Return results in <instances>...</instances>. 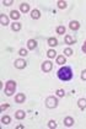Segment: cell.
<instances>
[{
	"label": "cell",
	"mask_w": 86,
	"mask_h": 129,
	"mask_svg": "<svg viewBox=\"0 0 86 129\" xmlns=\"http://www.w3.org/2000/svg\"><path fill=\"white\" fill-rule=\"evenodd\" d=\"M57 76L59 80L62 81H70L73 79V69L70 67H62L58 70Z\"/></svg>",
	"instance_id": "6da1fadb"
},
{
	"label": "cell",
	"mask_w": 86,
	"mask_h": 129,
	"mask_svg": "<svg viewBox=\"0 0 86 129\" xmlns=\"http://www.w3.org/2000/svg\"><path fill=\"white\" fill-rule=\"evenodd\" d=\"M15 90H16V81L9 80V81L6 82V85H5V90H4L5 95H6V96H12V95L15 93Z\"/></svg>",
	"instance_id": "7a4b0ae2"
},
{
	"label": "cell",
	"mask_w": 86,
	"mask_h": 129,
	"mask_svg": "<svg viewBox=\"0 0 86 129\" xmlns=\"http://www.w3.org/2000/svg\"><path fill=\"white\" fill-rule=\"evenodd\" d=\"M58 106V99L55 97V96H49V97H47V100H46V107L47 108H57Z\"/></svg>",
	"instance_id": "3957f363"
},
{
	"label": "cell",
	"mask_w": 86,
	"mask_h": 129,
	"mask_svg": "<svg viewBox=\"0 0 86 129\" xmlns=\"http://www.w3.org/2000/svg\"><path fill=\"white\" fill-rule=\"evenodd\" d=\"M41 69H42L43 73H49V71H52V69H53L52 61H43L42 65H41Z\"/></svg>",
	"instance_id": "277c9868"
},
{
	"label": "cell",
	"mask_w": 86,
	"mask_h": 129,
	"mask_svg": "<svg viewBox=\"0 0 86 129\" xmlns=\"http://www.w3.org/2000/svg\"><path fill=\"white\" fill-rule=\"evenodd\" d=\"M14 65H15L16 69H25L26 65H27V61L25 59H16L15 63H14Z\"/></svg>",
	"instance_id": "5b68a950"
},
{
	"label": "cell",
	"mask_w": 86,
	"mask_h": 129,
	"mask_svg": "<svg viewBox=\"0 0 86 129\" xmlns=\"http://www.w3.org/2000/svg\"><path fill=\"white\" fill-rule=\"evenodd\" d=\"M0 23H1V26H9V23H10L9 16L5 15V14H1L0 15Z\"/></svg>",
	"instance_id": "8992f818"
},
{
	"label": "cell",
	"mask_w": 86,
	"mask_h": 129,
	"mask_svg": "<svg viewBox=\"0 0 86 129\" xmlns=\"http://www.w3.org/2000/svg\"><path fill=\"white\" fill-rule=\"evenodd\" d=\"M69 28L73 30V31H77L79 28H80V23H79L76 20L70 21V22H69Z\"/></svg>",
	"instance_id": "52a82bcc"
},
{
	"label": "cell",
	"mask_w": 86,
	"mask_h": 129,
	"mask_svg": "<svg viewBox=\"0 0 86 129\" xmlns=\"http://www.w3.org/2000/svg\"><path fill=\"white\" fill-rule=\"evenodd\" d=\"M37 48V41L36 40H28L27 41V49L33 50Z\"/></svg>",
	"instance_id": "ba28073f"
},
{
	"label": "cell",
	"mask_w": 86,
	"mask_h": 129,
	"mask_svg": "<svg viewBox=\"0 0 86 129\" xmlns=\"http://www.w3.org/2000/svg\"><path fill=\"white\" fill-rule=\"evenodd\" d=\"M26 101V95L25 93H17L15 96V102L16 103H23Z\"/></svg>",
	"instance_id": "9c48e42d"
},
{
	"label": "cell",
	"mask_w": 86,
	"mask_h": 129,
	"mask_svg": "<svg viewBox=\"0 0 86 129\" xmlns=\"http://www.w3.org/2000/svg\"><path fill=\"white\" fill-rule=\"evenodd\" d=\"M26 117V112L25 111H22V109H19V111H16L15 112V118L21 120V119H23Z\"/></svg>",
	"instance_id": "30bf717a"
},
{
	"label": "cell",
	"mask_w": 86,
	"mask_h": 129,
	"mask_svg": "<svg viewBox=\"0 0 86 129\" xmlns=\"http://www.w3.org/2000/svg\"><path fill=\"white\" fill-rule=\"evenodd\" d=\"M30 4H27V3H22L21 5H20V11L21 12H23V14H27L30 11Z\"/></svg>",
	"instance_id": "8fae6325"
},
{
	"label": "cell",
	"mask_w": 86,
	"mask_h": 129,
	"mask_svg": "<svg viewBox=\"0 0 86 129\" xmlns=\"http://www.w3.org/2000/svg\"><path fill=\"white\" fill-rule=\"evenodd\" d=\"M10 17H11L12 20L17 21L20 17H21V16H20V11H17V10H11V12H10Z\"/></svg>",
	"instance_id": "7c38bea8"
},
{
	"label": "cell",
	"mask_w": 86,
	"mask_h": 129,
	"mask_svg": "<svg viewBox=\"0 0 86 129\" xmlns=\"http://www.w3.org/2000/svg\"><path fill=\"white\" fill-rule=\"evenodd\" d=\"M57 64L58 65H64L65 63H67V58H65V55H57Z\"/></svg>",
	"instance_id": "4fadbf2b"
},
{
	"label": "cell",
	"mask_w": 86,
	"mask_h": 129,
	"mask_svg": "<svg viewBox=\"0 0 86 129\" xmlns=\"http://www.w3.org/2000/svg\"><path fill=\"white\" fill-rule=\"evenodd\" d=\"M31 17H32L33 20H38L39 17H41V11L37 10V9L32 10L31 11Z\"/></svg>",
	"instance_id": "5bb4252c"
},
{
	"label": "cell",
	"mask_w": 86,
	"mask_h": 129,
	"mask_svg": "<svg viewBox=\"0 0 86 129\" xmlns=\"http://www.w3.org/2000/svg\"><path fill=\"white\" fill-rule=\"evenodd\" d=\"M64 42L67 43L68 46H71V44H74V43H75L76 41L74 40V38H73L71 36H69V35H67V36H65V38H64Z\"/></svg>",
	"instance_id": "9a60e30c"
},
{
	"label": "cell",
	"mask_w": 86,
	"mask_h": 129,
	"mask_svg": "<svg viewBox=\"0 0 86 129\" xmlns=\"http://www.w3.org/2000/svg\"><path fill=\"white\" fill-rule=\"evenodd\" d=\"M48 46H50V47L58 46V40L55 37H49V38H48Z\"/></svg>",
	"instance_id": "2e32d148"
},
{
	"label": "cell",
	"mask_w": 86,
	"mask_h": 129,
	"mask_svg": "<svg viewBox=\"0 0 86 129\" xmlns=\"http://www.w3.org/2000/svg\"><path fill=\"white\" fill-rule=\"evenodd\" d=\"M77 106H79V108L80 109H86V99H80L77 101Z\"/></svg>",
	"instance_id": "e0dca14e"
},
{
	"label": "cell",
	"mask_w": 86,
	"mask_h": 129,
	"mask_svg": "<svg viewBox=\"0 0 86 129\" xmlns=\"http://www.w3.org/2000/svg\"><path fill=\"white\" fill-rule=\"evenodd\" d=\"M73 124H74V118L73 117H67L64 119V125L65 127H71Z\"/></svg>",
	"instance_id": "ac0fdd59"
},
{
	"label": "cell",
	"mask_w": 86,
	"mask_h": 129,
	"mask_svg": "<svg viewBox=\"0 0 86 129\" xmlns=\"http://www.w3.org/2000/svg\"><path fill=\"white\" fill-rule=\"evenodd\" d=\"M21 26H22V25H21L20 22H14V23L11 25V30L15 31V32H19V31L21 30Z\"/></svg>",
	"instance_id": "d6986e66"
},
{
	"label": "cell",
	"mask_w": 86,
	"mask_h": 129,
	"mask_svg": "<svg viewBox=\"0 0 86 129\" xmlns=\"http://www.w3.org/2000/svg\"><path fill=\"white\" fill-rule=\"evenodd\" d=\"M1 123H3V124H10V123H11V117L8 116V114L3 116V117H1Z\"/></svg>",
	"instance_id": "ffe728a7"
},
{
	"label": "cell",
	"mask_w": 86,
	"mask_h": 129,
	"mask_svg": "<svg viewBox=\"0 0 86 129\" xmlns=\"http://www.w3.org/2000/svg\"><path fill=\"white\" fill-rule=\"evenodd\" d=\"M57 6H58V9L63 10V9H65V8L68 6V4H67V1H63V0H60V1H58V3H57Z\"/></svg>",
	"instance_id": "44dd1931"
},
{
	"label": "cell",
	"mask_w": 86,
	"mask_h": 129,
	"mask_svg": "<svg viewBox=\"0 0 86 129\" xmlns=\"http://www.w3.org/2000/svg\"><path fill=\"white\" fill-rule=\"evenodd\" d=\"M47 57L50 58V59H52V58H57V52L54 49H49L47 52Z\"/></svg>",
	"instance_id": "7402d4cb"
},
{
	"label": "cell",
	"mask_w": 86,
	"mask_h": 129,
	"mask_svg": "<svg viewBox=\"0 0 86 129\" xmlns=\"http://www.w3.org/2000/svg\"><path fill=\"white\" fill-rule=\"evenodd\" d=\"M48 128L55 129L57 128V122H55V120H53V119H50V120L48 122Z\"/></svg>",
	"instance_id": "603a6c76"
},
{
	"label": "cell",
	"mask_w": 86,
	"mask_h": 129,
	"mask_svg": "<svg viewBox=\"0 0 86 129\" xmlns=\"http://www.w3.org/2000/svg\"><path fill=\"white\" fill-rule=\"evenodd\" d=\"M57 33L58 35H64V33H65V26H58Z\"/></svg>",
	"instance_id": "cb8c5ba5"
},
{
	"label": "cell",
	"mask_w": 86,
	"mask_h": 129,
	"mask_svg": "<svg viewBox=\"0 0 86 129\" xmlns=\"http://www.w3.org/2000/svg\"><path fill=\"white\" fill-rule=\"evenodd\" d=\"M55 95H57L58 97H64V96H65V91L63 89H58L57 92H55Z\"/></svg>",
	"instance_id": "d4e9b609"
},
{
	"label": "cell",
	"mask_w": 86,
	"mask_h": 129,
	"mask_svg": "<svg viewBox=\"0 0 86 129\" xmlns=\"http://www.w3.org/2000/svg\"><path fill=\"white\" fill-rule=\"evenodd\" d=\"M64 55H67V57H70V55H73V49L71 48H65L64 49Z\"/></svg>",
	"instance_id": "484cf974"
},
{
	"label": "cell",
	"mask_w": 86,
	"mask_h": 129,
	"mask_svg": "<svg viewBox=\"0 0 86 129\" xmlns=\"http://www.w3.org/2000/svg\"><path fill=\"white\" fill-rule=\"evenodd\" d=\"M19 55H21V57H26V55H27V49L21 48V49L19 50Z\"/></svg>",
	"instance_id": "4316f807"
},
{
	"label": "cell",
	"mask_w": 86,
	"mask_h": 129,
	"mask_svg": "<svg viewBox=\"0 0 86 129\" xmlns=\"http://www.w3.org/2000/svg\"><path fill=\"white\" fill-rule=\"evenodd\" d=\"M10 107L9 103H1V107H0V111L3 112V111H5V109H8Z\"/></svg>",
	"instance_id": "83f0119b"
},
{
	"label": "cell",
	"mask_w": 86,
	"mask_h": 129,
	"mask_svg": "<svg viewBox=\"0 0 86 129\" xmlns=\"http://www.w3.org/2000/svg\"><path fill=\"white\" fill-rule=\"evenodd\" d=\"M12 3H14L12 0H4V1H3V4H4L5 6H10V5H12Z\"/></svg>",
	"instance_id": "f1b7e54d"
},
{
	"label": "cell",
	"mask_w": 86,
	"mask_h": 129,
	"mask_svg": "<svg viewBox=\"0 0 86 129\" xmlns=\"http://www.w3.org/2000/svg\"><path fill=\"white\" fill-rule=\"evenodd\" d=\"M81 79L84 80V81H86V69H84L81 71Z\"/></svg>",
	"instance_id": "f546056e"
},
{
	"label": "cell",
	"mask_w": 86,
	"mask_h": 129,
	"mask_svg": "<svg viewBox=\"0 0 86 129\" xmlns=\"http://www.w3.org/2000/svg\"><path fill=\"white\" fill-rule=\"evenodd\" d=\"M81 49H82V52L86 54V41L84 42V46H82V48H81Z\"/></svg>",
	"instance_id": "4dcf8cb0"
},
{
	"label": "cell",
	"mask_w": 86,
	"mask_h": 129,
	"mask_svg": "<svg viewBox=\"0 0 86 129\" xmlns=\"http://www.w3.org/2000/svg\"><path fill=\"white\" fill-rule=\"evenodd\" d=\"M16 129H23V125H21V124H19V125L16 127Z\"/></svg>",
	"instance_id": "1f68e13d"
}]
</instances>
